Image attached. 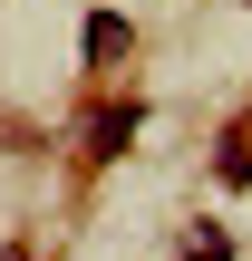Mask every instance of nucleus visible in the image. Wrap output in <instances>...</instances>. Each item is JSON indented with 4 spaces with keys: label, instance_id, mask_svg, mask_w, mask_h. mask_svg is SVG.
<instances>
[{
    "label": "nucleus",
    "instance_id": "nucleus-1",
    "mask_svg": "<svg viewBox=\"0 0 252 261\" xmlns=\"http://www.w3.org/2000/svg\"><path fill=\"white\" fill-rule=\"evenodd\" d=\"M185 261H223V232H214V223H204V232H194V242H185Z\"/></svg>",
    "mask_w": 252,
    "mask_h": 261
}]
</instances>
